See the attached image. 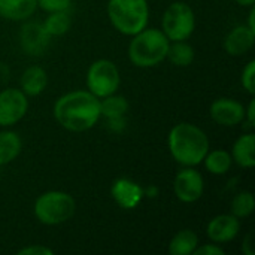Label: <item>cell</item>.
Instances as JSON below:
<instances>
[{
    "mask_svg": "<svg viewBox=\"0 0 255 255\" xmlns=\"http://www.w3.org/2000/svg\"><path fill=\"white\" fill-rule=\"evenodd\" d=\"M57 123L73 133H82L93 128L100 117V99L88 90H76L63 94L54 105Z\"/></svg>",
    "mask_w": 255,
    "mask_h": 255,
    "instance_id": "cell-1",
    "label": "cell"
},
{
    "mask_svg": "<svg viewBox=\"0 0 255 255\" xmlns=\"http://www.w3.org/2000/svg\"><path fill=\"white\" fill-rule=\"evenodd\" d=\"M167 146L179 164L194 167L203 163L209 151V139L200 127L191 123H179L169 131Z\"/></svg>",
    "mask_w": 255,
    "mask_h": 255,
    "instance_id": "cell-2",
    "label": "cell"
},
{
    "mask_svg": "<svg viewBox=\"0 0 255 255\" xmlns=\"http://www.w3.org/2000/svg\"><path fill=\"white\" fill-rule=\"evenodd\" d=\"M170 40L161 30L145 27L133 36L128 45V58L136 67H155L166 60Z\"/></svg>",
    "mask_w": 255,
    "mask_h": 255,
    "instance_id": "cell-3",
    "label": "cell"
},
{
    "mask_svg": "<svg viewBox=\"0 0 255 255\" xmlns=\"http://www.w3.org/2000/svg\"><path fill=\"white\" fill-rule=\"evenodd\" d=\"M108 16L120 33L134 36L148 27V0H109Z\"/></svg>",
    "mask_w": 255,
    "mask_h": 255,
    "instance_id": "cell-4",
    "label": "cell"
},
{
    "mask_svg": "<svg viewBox=\"0 0 255 255\" xmlns=\"http://www.w3.org/2000/svg\"><path fill=\"white\" fill-rule=\"evenodd\" d=\"M76 211L75 199L60 190H51L40 194L33 206L34 217L45 226H58L69 221Z\"/></svg>",
    "mask_w": 255,
    "mask_h": 255,
    "instance_id": "cell-5",
    "label": "cell"
},
{
    "mask_svg": "<svg viewBox=\"0 0 255 255\" xmlns=\"http://www.w3.org/2000/svg\"><path fill=\"white\" fill-rule=\"evenodd\" d=\"M161 28L170 42L187 40L196 28V15L191 6L184 1L172 3L163 15Z\"/></svg>",
    "mask_w": 255,
    "mask_h": 255,
    "instance_id": "cell-6",
    "label": "cell"
},
{
    "mask_svg": "<svg viewBox=\"0 0 255 255\" xmlns=\"http://www.w3.org/2000/svg\"><path fill=\"white\" fill-rule=\"evenodd\" d=\"M120 70L111 60H96L87 72V88L97 99H105L115 94L120 88Z\"/></svg>",
    "mask_w": 255,
    "mask_h": 255,
    "instance_id": "cell-7",
    "label": "cell"
},
{
    "mask_svg": "<svg viewBox=\"0 0 255 255\" xmlns=\"http://www.w3.org/2000/svg\"><path fill=\"white\" fill-rule=\"evenodd\" d=\"M28 111L27 96L18 88L0 91V127H10L21 121Z\"/></svg>",
    "mask_w": 255,
    "mask_h": 255,
    "instance_id": "cell-8",
    "label": "cell"
},
{
    "mask_svg": "<svg viewBox=\"0 0 255 255\" xmlns=\"http://www.w3.org/2000/svg\"><path fill=\"white\" fill-rule=\"evenodd\" d=\"M173 191L179 202L194 203L200 200L205 193V181L200 172L193 167L182 169L173 181Z\"/></svg>",
    "mask_w": 255,
    "mask_h": 255,
    "instance_id": "cell-9",
    "label": "cell"
},
{
    "mask_svg": "<svg viewBox=\"0 0 255 255\" xmlns=\"http://www.w3.org/2000/svg\"><path fill=\"white\" fill-rule=\"evenodd\" d=\"M211 118L224 127H235L245 120V106L229 97H221L211 105Z\"/></svg>",
    "mask_w": 255,
    "mask_h": 255,
    "instance_id": "cell-10",
    "label": "cell"
},
{
    "mask_svg": "<svg viewBox=\"0 0 255 255\" xmlns=\"http://www.w3.org/2000/svg\"><path fill=\"white\" fill-rule=\"evenodd\" d=\"M111 196L120 208L130 211L140 205L145 190L133 179L118 178L111 187Z\"/></svg>",
    "mask_w": 255,
    "mask_h": 255,
    "instance_id": "cell-11",
    "label": "cell"
},
{
    "mask_svg": "<svg viewBox=\"0 0 255 255\" xmlns=\"http://www.w3.org/2000/svg\"><path fill=\"white\" fill-rule=\"evenodd\" d=\"M241 232V220L232 214L214 217L206 229L208 238L214 244H229L238 238Z\"/></svg>",
    "mask_w": 255,
    "mask_h": 255,
    "instance_id": "cell-12",
    "label": "cell"
},
{
    "mask_svg": "<svg viewBox=\"0 0 255 255\" xmlns=\"http://www.w3.org/2000/svg\"><path fill=\"white\" fill-rule=\"evenodd\" d=\"M21 48L28 55H40L49 45L51 36L46 33L43 24L40 22H27L21 27L19 31Z\"/></svg>",
    "mask_w": 255,
    "mask_h": 255,
    "instance_id": "cell-13",
    "label": "cell"
},
{
    "mask_svg": "<svg viewBox=\"0 0 255 255\" xmlns=\"http://www.w3.org/2000/svg\"><path fill=\"white\" fill-rule=\"evenodd\" d=\"M255 43V31L248 25L235 27L224 40V49L230 55H244L247 54Z\"/></svg>",
    "mask_w": 255,
    "mask_h": 255,
    "instance_id": "cell-14",
    "label": "cell"
},
{
    "mask_svg": "<svg viewBox=\"0 0 255 255\" xmlns=\"http://www.w3.org/2000/svg\"><path fill=\"white\" fill-rule=\"evenodd\" d=\"M255 136L254 133L242 134L232 148L233 161L244 169H253L255 166Z\"/></svg>",
    "mask_w": 255,
    "mask_h": 255,
    "instance_id": "cell-15",
    "label": "cell"
},
{
    "mask_svg": "<svg viewBox=\"0 0 255 255\" xmlns=\"http://www.w3.org/2000/svg\"><path fill=\"white\" fill-rule=\"evenodd\" d=\"M37 9V0H0V16L9 21H24Z\"/></svg>",
    "mask_w": 255,
    "mask_h": 255,
    "instance_id": "cell-16",
    "label": "cell"
},
{
    "mask_svg": "<svg viewBox=\"0 0 255 255\" xmlns=\"http://www.w3.org/2000/svg\"><path fill=\"white\" fill-rule=\"evenodd\" d=\"M21 91L27 96V97H34L39 96L48 84V75L46 72L39 67V66H31L27 67L22 75H21Z\"/></svg>",
    "mask_w": 255,
    "mask_h": 255,
    "instance_id": "cell-17",
    "label": "cell"
},
{
    "mask_svg": "<svg viewBox=\"0 0 255 255\" xmlns=\"http://www.w3.org/2000/svg\"><path fill=\"white\" fill-rule=\"evenodd\" d=\"M197 247H199V236L193 230L184 229L172 238L167 251L172 255H191L194 254V250Z\"/></svg>",
    "mask_w": 255,
    "mask_h": 255,
    "instance_id": "cell-18",
    "label": "cell"
},
{
    "mask_svg": "<svg viewBox=\"0 0 255 255\" xmlns=\"http://www.w3.org/2000/svg\"><path fill=\"white\" fill-rule=\"evenodd\" d=\"M22 148V142L15 131H0V167L13 161Z\"/></svg>",
    "mask_w": 255,
    "mask_h": 255,
    "instance_id": "cell-19",
    "label": "cell"
},
{
    "mask_svg": "<svg viewBox=\"0 0 255 255\" xmlns=\"http://www.w3.org/2000/svg\"><path fill=\"white\" fill-rule=\"evenodd\" d=\"M205 167L209 173L212 175H226L233 164L232 154L226 149H215V151H208L206 157L203 158Z\"/></svg>",
    "mask_w": 255,
    "mask_h": 255,
    "instance_id": "cell-20",
    "label": "cell"
},
{
    "mask_svg": "<svg viewBox=\"0 0 255 255\" xmlns=\"http://www.w3.org/2000/svg\"><path fill=\"white\" fill-rule=\"evenodd\" d=\"M166 58L178 67H188L194 61V49L185 40L170 42Z\"/></svg>",
    "mask_w": 255,
    "mask_h": 255,
    "instance_id": "cell-21",
    "label": "cell"
},
{
    "mask_svg": "<svg viewBox=\"0 0 255 255\" xmlns=\"http://www.w3.org/2000/svg\"><path fill=\"white\" fill-rule=\"evenodd\" d=\"M100 112L106 120L124 118L128 112V102L121 96L111 94L105 99H100Z\"/></svg>",
    "mask_w": 255,
    "mask_h": 255,
    "instance_id": "cell-22",
    "label": "cell"
},
{
    "mask_svg": "<svg viewBox=\"0 0 255 255\" xmlns=\"http://www.w3.org/2000/svg\"><path fill=\"white\" fill-rule=\"evenodd\" d=\"M42 24L51 37H57V36H63L64 33L69 31V28L72 25V18H70L69 10L51 12Z\"/></svg>",
    "mask_w": 255,
    "mask_h": 255,
    "instance_id": "cell-23",
    "label": "cell"
},
{
    "mask_svg": "<svg viewBox=\"0 0 255 255\" xmlns=\"http://www.w3.org/2000/svg\"><path fill=\"white\" fill-rule=\"evenodd\" d=\"M255 200L251 191H241L238 193L232 203H230V214L235 215L236 218L242 220L250 217L254 212Z\"/></svg>",
    "mask_w": 255,
    "mask_h": 255,
    "instance_id": "cell-24",
    "label": "cell"
},
{
    "mask_svg": "<svg viewBox=\"0 0 255 255\" xmlns=\"http://www.w3.org/2000/svg\"><path fill=\"white\" fill-rule=\"evenodd\" d=\"M242 85L244 88L251 94L254 96L255 94V60H250L247 63V66L244 67L242 70Z\"/></svg>",
    "mask_w": 255,
    "mask_h": 255,
    "instance_id": "cell-25",
    "label": "cell"
},
{
    "mask_svg": "<svg viewBox=\"0 0 255 255\" xmlns=\"http://www.w3.org/2000/svg\"><path fill=\"white\" fill-rule=\"evenodd\" d=\"M70 4H72V0H37V6L48 13L69 10Z\"/></svg>",
    "mask_w": 255,
    "mask_h": 255,
    "instance_id": "cell-26",
    "label": "cell"
},
{
    "mask_svg": "<svg viewBox=\"0 0 255 255\" xmlns=\"http://www.w3.org/2000/svg\"><path fill=\"white\" fill-rule=\"evenodd\" d=\"M54 251L43 245H30L25 248H21L18 251V255H52Z\"/></svg>",
    "mask_w": 255,
    "mask_h": 255,
    "instance_id": "cell-27",
    "label": "cell"
},
{
    "mask_svg": "<svg viewBox=\"0 0 255 255\" xmlns=\"http://www.w3.org/2000/svg\"><path fill=\"white\" fill-rule=\"evenodd\" d=\"M196 255H224L226 251L220 247V244H208V245H202L197 247L194 250Z\"/></svg>",
    "mask_w": 255,
    "mask_h": 255,
    "instance_id": "cell-28",
    "label": "cell"
},
{
    "mask_svg": "<svg viewBox=\"0 0 255 255\" xmlns=\"http://www.w3.org/2000/svg\"><path fill=\"white\" fill-rule=\"evenodd\" d=\"M254 115H255V100H251L250 102V105H248V108L245 109V120L244 121H247V124H248V127H254Z\"/></svg>",
    "mask_w": 255,
    "mask_h": 255,
    "instance_id": "cell-29",
    "label": "cell"
},
{
    "mask_svg": "<svg viewBox=\"0 0 255 255\" xmlns=\"http://www.w3.org/2000/svg\"><path fill=\"white\" fill-rule=\"evenodd\" d=\"M244 254L254 255V250H253V233H248L244 239V247H242Z\"/></svg>",
    "mask_w": 255,
    "mask_h": 255,
    "instance_id": "cell-30",
    "label": "cell"
},
{
    "mask_svg": "<svg viewBox=\"0 0 255 255\" xmlns=\"http://www.w3.org/2000/svg\"><path fill=\"white\" fill-rule=\"evenodd\" d=\"M9 79V69L4 63L0 61V82H4Z\"/></svg>",
    "mask_w": 255,
    "mask_h": 255,
    "instance_id": "cell-31",
    "label": "cell"
},
{
    "mask_svg": "<svg viewBox=\"0 0 255 255\" xmlns=\"http://www.w3.org/2000/svg\"><path fill=\"white\" fill-rule=\"evenodd\" d=\"M248 27L255 31V9L254 6H251V10H250V18H248Z\"/></svg>",
    "mask_w": 255,
    "mask_h": 255,
    "instance_id": "cell-32",
    "label": "cell"
},
{
    "mask_svg": "<svg viewBox=\"0 0 255 255\" xmlns=\"http://www.w3.org/2000/svg\"><path fill=\"white\" fill-rule=\"evenodd\" d=\"M241 6H248V7H251V6H254L255 0H236Z\"/></svg>",
    "mask_w": 255,
    "mask_h": 255,
    "instance_id": "cell-33",
    "label": "cell"
}]
</instances>
